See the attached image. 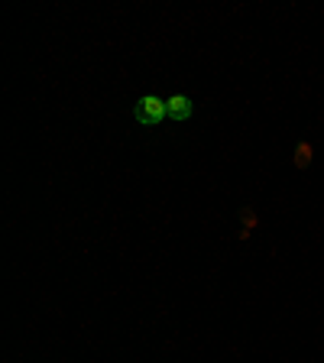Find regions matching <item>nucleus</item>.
<instances>
[{"mask_svg": "<svg viewBox=\"0 0 324 363\" xmlns=\"http://www.w3.org/2000/svg\"><path fill=\"white\" fill-rule=\"evenodd\" d=\"M133 117H136V123H143V127H159V123H162V117H169L166 101L156 98V94H146V98L136 101Z\"/></svg>", "mask_w": 324, "mask_h": 363, "instance_id": "nucleus-1", "label": "nucleus"}, {"mask_svg": "<svg viewBox=\"0 0 324 363\" xmlns=\"http://www.w3.org/2000/svg\"><path fill=\"white\" fill-rule=\"evenodd\" d=\"M308 162H311V146L302 143V146H298V156H295V166L302 169V166H308Z\"/></svg>", "mask_w": 324, "mask_h": 363, "instance_id": "nucleus-3", "label": "nucleus"}, {"mask_svg": "<svg viewBox=\"0 0 324 363\" xmlns=\"http://www.w3.org/2000/svg\"><path fill=\"white\" fill-rule=\"evenodd\" d=\"M166 111L172 121H189L191 117V98L189 94H172V98L166 101Z\"/></svg>", "mask_w": 324, "mask_h": 363, "instance_id": "nucleus-2", "label": "nucleus"}]
</instances>
